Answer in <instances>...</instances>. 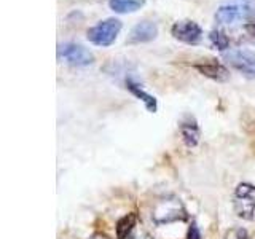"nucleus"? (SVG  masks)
Listing matches in <instances>:
<instances>
[{
  "label": "nucleus",
  "instance_id": "1",
  "mask_svg": "<svg viewBox=\"0 0 255 239\" xmlns=\"http://www.w3.org/2000/svg\"><path fill=\"white\" fill-rule=\"evenodd\" d=\"M255 16V0H225L215 11L214 18L222 26L249 21Z\"/></svg>",
  "mask_w": 255,
  "mask_h": 239
},
{
  "label": "nucleus",
  "instance_id": "2",
  "mask_svg": "<svg viewBox=\"0 0 255 239\" xmlns=\"http://www.w3.org/2000/svg\"><path fill=\"white\" fill-rule=\"evenodd\" d=\"M188 219V214L183 203L177 196L167 195L159 198L151 209V222L155 225H167L174 222H185Z\"/></svg>",
  "mask_w": 255,
  "mask_h": 239
},
{
  "label": "nucleus",
  "instance_id": "3",
  "mask_svg": "<svg viewBox=\"0 0 255 239\" xmlns=\"http://www.w3.org/2000/svg\"><path fill=\"white\" fill-rule=\"evenodd\" d=\"M123 27V22L117 18H107L104 21H99L96 26L90 27L86 32V38L96 46H110L115 43V40Z\"/></svg>",
  "mask_w": 255,
  "mask_h": 239
},
{
  "label": "nucleus",
  "instance_id": "4",
  "mask_svg": "<svg viewBox=\"0 0 255 239\" xmlns=\"http://www.w3.org/2000/svg\"><path fill=\"white\" fill-rule=\"evenodd\" d=\"M58 59L74 67H86L94 62V54L83 45L66 42L58 45Z\"/></svg>",
  "mask_w": 255,
  "mask_h": 239
},
{
  "label": "nucleus",
  "instance_id": "5",
  "mask_svg": "<svg viewBox=\"0 0 255 239\" xmlns=\"http://www.w3.org/2000/svg\"><path fill=\"white\" fill-rule=\"evenodd\" d=\"M233 207L238 217L255 222V187L251 183L238 185L233 196Z\"/></svg>",
  "mask_w": 255,
  "mask_h": 239
},
{
  "label": "nucleus",
  "instance_id": "6",
  "mask_svg": "<svg viewBox=\"0 0 255 239\" xmlns=\"http://www.w3.org/2000/svg\"><path fill=\"white\" fill-rule=\"evenodd\" d=\"M223 59L230 67L238 70L246 78H255V53L247 48H233L223 53Z\"/></svg>",
  "mask_w": 255,
  "mask_h": 239
},
{
  "label": "nucleus",
  "instance_id": "7",
  "mask_svg": "<svg viewBox=\"0 0 255 239\" xmlns=\"http://www.w3.org/2000/svg\"><path fill=\"white\" fill-rule=\"evenodd\" d=\"M171 34L175 40L187 45H198L203 38V29L191 19L175 21L171 27Z\"/></svg>",
  "mask_w": 255,
  "mask_h": 239
},
{
  "label": "nucleus",
  "instance_id": "8",
  "mask_svg": "<svg viewBox=\"0 0 255 239\" xmlns=\"http://www.w3.org/2000/svg\"><path fill=\"white\" fill-rule=\"evenodd\" d=\"M158 37V26L156 22L150 19L139 21L135 26L131 29L129 35L126 38L128 45H139V43H148L151 40Z\"/></svg>",
  "mask_w": 255,
  "mask_h": 239
},
{
  "label": "nucleus",
  "instance_id": "9",
  "mask_svg": "<svg viewBox=\"0 0 255 239\" xmlns=\"http://www.w3.org/2000/svg\"><path fill=\"white\" fill-rule=\"evenodd\" d=\"M195 69L199 74L209 77L215 80V82H225V80L230 78L228 69L225 66H222L217 59H203L201 62L195 64Z\"/></svg>",
  "mask_w": 255,
  "mask_h": 239
},
{
  "label": "nucleus",
  "instance_id": "10",
  "mask_svg": "<svg viewBox=\"0 0 255 239\" xmlns=\"http://www.w3.org/2000/svg\"><path fill=\"white\" fill-rule=\"evenodd\" d=\"M179 129H180L183 142H185L188 147L198 145V142H199V127H198V123H196V120L193 117H191V115L183 117L180 120Z\"/></svg>",
  "mask_w": 255,
  "mask_h": 239
},
{
  "label": "nucleus",
  "instance_id": "11",
  "mask_svg": "<svg viewBox=\"0 0 255 239\" xmlns=\"http://www.w3.org/2000/svg\"><path fill=\"white\" fill-rule=\"evenodd\" d=\"M126 88H128V90H129L139 101H142L143 104H145V109L150 112V114H155L156 109H158V102H156V98H155V96H151V94H148L147 91H143L142 88H140L137 83H135V82H132L131 78H128V80H126Z\"/></svg>",
  "mask_w": 255,
  "mask_h": 239
},
{
  "label": "nucleus",
  "instance_id": "12",
  "mask_svg": "<svg viewBox=\"0 0 255 239\" xmlns=\"http://www.w3.org/2000/svg\"><path fill=\"white\" fill-rule=\"evenodd\" d=\"M145 5V0H109L110 10H114L118 14L134 13L140 10Z\"/></svg>",
  "mask_w": 255,
  "mask_h": 239
},
{
  "label": "nucleus",
  "instance_id": "13",
  "mask_svg": "<svg viewBox=\"0 0 255 239\" xmlns=\"http://www.w3.org/2000/svg\"><path fill=\"white\" fill-rule=\"evenodd\" d=\"M135 222H137V217L135 214H128L123 219H120L117 223V239H128L132 231L135 230Z\"/></svg>",
  "mask_w": 255,
  "mask_h": 239
},
{
  "label": "nucleus",
  "instance_id": "14",
  "mask_svg": "<svg viewBox=\"0 0 255 239\" xmlns=\"http://www.w3.org/2000/svg\"><path fill=\"white\" fill-rule=\"evenodd\" d=\"M209 40H211V43L217 48V50H220L222 53L230 50V38L227 37L225 32H222L219 29H214L209 34Z\"/></svg>",
  "mask_w": 255,
  "mask_h": 239
},
{
  "label": "nucleus",
  "instance_id": "15",
  "mask_svg": "<svg viewBox=\"0 0 255 239\" xmlns=\"http://www.w3.org/2000/svg\"><path fill=\"white\" fill-rule=\"evenodd\" d=\"M225 239H251L244 228H231L225 233Z\"/></svg>",
  "mask_w": 255,
  "mask_h": 239
},
{
  "label": "nucleus",
  "instance_id": "16",
  "mask_svg": "<svg viewBox=\"0 0 255 239\" xmlns=\"http://www.w3.org/2000/svg\"><path fill=\"white\" fill-rule=\"evenodd\" d=\"M128 239H153V236H151L150 233H147L145 230H134L132 235Z\"/></svg>",
  "mask_w": 255,
  "mask_h": 239
},
{
  "label": "nucleus",
  "instance_id": "17",
  "mask_svg": "<svg viewBox=\"0 0 255 239\" xmlns=\"http://www.w3.org/2000/svg\"><path fill=\"white\" fill-rule=\"evenodd\" d=\"M187 239H201V233H199V230L196 227V223H191V227L188 230V236Z\"/></svg>",
  "mask_w": 255,
  "mask_h": 239
},
{
  "label": "nucleus",
  "instance_id": "18",
  "mask_svg": "<svg viewBox=\"0 0 255 239\" xmlns=\"http://www.w3.org/2000/svg\"><path fill=\"white\" fill-rule=\"evenodd\" d=\"M88 239H110L107 235H104V233H94L93 236H90Z\"/></svg>",
  "mask_w": 255,
  "mask_h": 239
},
{
  "label": "nucleus",
  "instance_id": "19",
  "mask_svg": "<svg viewBox=\"0 0 255 239\" xmlns=\"http://www.w3.org/2000/svg\"><path fill=\"white\" fill-rule=\"evenodd\" d=\"M252 27H254V30H255V22H254V24H252Z\"/></svg>",
  "mask_w": 255,
  "mask_h": 239
}]
</instances>
